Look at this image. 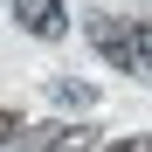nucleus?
<instances>
[{"mask_svg": "<svg viewBox=\"0 0 152 152\" xmlns=\"http://www.w3.org/2000/svg\"><path fill=\"white\" fill-rule=\"evenodd\" d=\"M104 152H152L145 138H118V145H104Z\"/></svg>", "mask_w": 152, "mask_h": 152, "instance_id": "39448f33", "label": "nucleus"}, {"mask_svg": "<svg viewBox=\"0 0 152 152\" xmlns=\"http://www.w3.org/2000/svg\"><path fill=\"white\" fill-rule=\"evenodd\" d=\"M138 69L152 76V28H138Z\"/></svg>", "mask_w": 152, "mask_h": 152, "instance_id": "7ed1b4c3", "label": "nucleus"}, {"mask_svg": "<svg viewBox=\"0 0 152 152\" xmlns=\"http://www.w3.org/2000/svg\"><path fill=\"white\" fill-rule=\"evenodd\" d=\"M14 21L28 35H42V42H56L62 28H69V14H62V0H14Z\"/></svg>", "mask_w": 152, "mask_h": 152, "instance_id": "f03ea898", "label": "nucleus"}, {"mask_svg": "<svg viewBox=\"0 0 152 152\" xmlns=\"http://www.w3.org/2000/svg\"><path fill=\"white\" fill-rule=\"evenodd\" d=\"M90 42L104 48L118 69H138V21H118V14H97L90 21Z\"/></svg>", "mask_w": 152, "mask_h": 152, "instance_id": "f257e3e1", "label": "nucleus"}, {"mask_svg": "<svg viewBox=\"0 0 152 152\" xmlns=\"http://www.w3.org/2000/svg\"><path fill=\"white\" fill-rule=\"evenodd\" d=\"M14 132H21V118H14V111H0V145H14Z\"/></svg>", "mask_w": 152, "mask_h": 152, "instance_id": "20e7f679", "label": "nucleus"}]
</instances>
